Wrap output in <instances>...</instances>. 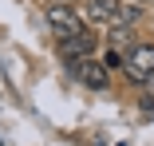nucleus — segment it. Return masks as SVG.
<instances>
[{
    "mask_svg": "<svg viewBox=\"0 0 154 146\" xmlns=\"http://www.w3.org/2000/svg\"><path fill=\"white\" fill-rule=\"evenodd\" d=\"M142 4H150V0H142Z\"/></svg>",
    "mask_w": 154,
    "mask_h": 146,
    "instance_id": "9b49d317",
    "label": "nucleus"
},
{
    "mask_svg": "<svg viewBox=\"0 0 154 146\" xmlns=\"http://www.w3.org/2000/svg\"><path fill=\"white\" fill-rule=\"evenodd\" d=\"M48 24H51V36L55 40H67V36L83 32V20H79V12L67 4V0H51V4H48Z\"/></svg>",
    "mask_w": 154,
    "mask_h": 146,
    "instance_id": "f257e3e1",
    "label": "nucleus"
},
{
    "mask_svg": "<svg viewBox=\"0 0 154 146\" xmlns=\"http://www.w3.org/2000/svg\"><path fill=\"white\" fill-rule=\"evenodd\" d=\"M71 71H75V79H79L83 87H91V91H103V87H111V75H107V63H99L95 55H91V59H83V63H75Z\"/></svg>",
    "mask_w": 154,
    "mask_h": 146,
    "instance_id": "20e7f679",
    "label": "nucleus"
},
{
    "mask_svg": "<svg viewBox=\"0 0 154 146\" xmlns=\"http://www.w3.org/2000/svg\"><path fill=\"white\" fill-rule=\"evenodd\" d=\"M119 12V0H87V20L95 24H111Z\"/></svg>",
    "mask_w": 154,
    "mask_h": 146,
    "instance_id": "423d86ee",
    "label": "nucleus"
},
{
    "mask_svg": "<svg viewBox=\"0 0 154 146\" xmlns=\"http://www.w3.org/2000/svg\"><path fill=\"white\" fill-rule=\"evenodd\" d=\"M67 4H71V0H67Z\"/></svg>",
    "mask_w": 154,
    "mask_h": 146,
    "instance_id": "ddd939ff",
    "label": "nucleus"
},
{
    "mask_svg": "<svg viewBox=\"0 0 154 146\" xmlns=\"http://www.w3.org/2000/svg\"><path fill=\"white\" fill-rule=\"evenodd\" d=\"M142 111H146V114H154V99H142Z\"/></svg>",
    "mask_w": 154,
    "mask_h": 146,
    "instance_id": "1a4fd4ad",
    "label": "nucleus"
},
{
    "mask_svg": "<svg viewBox=\"0 0 154 146\" xmlns=\"http://www.w3.org/2000/svg\"><path fill=\"white\" fill-rule=\"evenodd\" d=\"M0 146H4V138H0Z\"/></svg>",
    "mask_w": 154,
    "mask_h": 146,
    "instance_id": "9d476101",
    "label": "nucleus"
},
{
    "mask_svg": "<svg viewBox=\"0 0 154 146\" xmlns=\"http://www.w3.org/2000/svg\"><path fill=\"white\" fill-rule=\"evenodd\" d=\"M122 146H131V142H122Z\"/></svg>",
    "mask_w": 154,
    "mask_h": 146,
    "instance_id": "f8f14e48",
    "label": "nucleus"
},
{
    "mask_svg": "<svg viewBox=\"0 0 154 146\" xmlns=\"http://www.w3.org/2000/svg\"><path fill=\"white\" fill-rule=\"evenodd\" d=\"M95 55V36L87 32H75V36H67V40H59V59H63L67 67H75V63H83V59H91Z\"/></svg>",
    "mask_w": 154,
    "mask_h": 146,
    "instance_id": "7ed1b4c3",
    "label": "nucleus"
},
{
    "mask_svg": "<svg viewBox=\"0 0 154 146\" xmlns=\"http://www.w3.org/2000/svg\"><path fill=\"white\" fill-rule=\"evenodd\" d=\"M103 63H107V67H122V63H127V55H122V51H115V47H107Z\"/></svg>",
    "mask_w": 154,
    "mask_h": 146,
    "instance_id": "6e6552de",
    "label": "nucleus"
},
{
    "mask_svg": "<svg viewBox=\"0 0 154 146\" xmlns=\"http://www.w3.org/2000/svg\"><path fill=\"white\" fill-rule=\"evenodd\" d=\"M134 44H138V40H134V24H119V20H111V36H107V47H115V51H122V55H127Z\"/></svg>",
    "mask_w": 154,
    "mask_h": 146,
    "instance_id": "39448f33",
    "label": "nucleus"
},
{
    "mask_svg": "<svg viewBox=\"0 0 154 146\" xmlns=\"http://www.w3.org/2000/svg\"><path fill=\"white\" fill-rule=\"evenodd\" d=\"M115 20H119V24H138V20H142V0H119Z\"/></svg>",
    "mask_w": 154,
    "mask_h": 146,
    "instance_id": "0eeeda50",
    "label": "nucleus"
},
{
    "mask_svg": "<svg viewBox=\"0 0 154 146\" xmlns=\"http://www.w3.org/2000/svg\"><path fill=\"white\" fill-rule=\"evenodd\" d=\"M122 71H127V79H134V83H150L154 79V44H134L127 51Z\"/></svg>",
    "mask_w": 154,
    "mask_h": 146,
    "instance_id": "f03ea898",
    "label": "nucleus"
}]
</instances>
